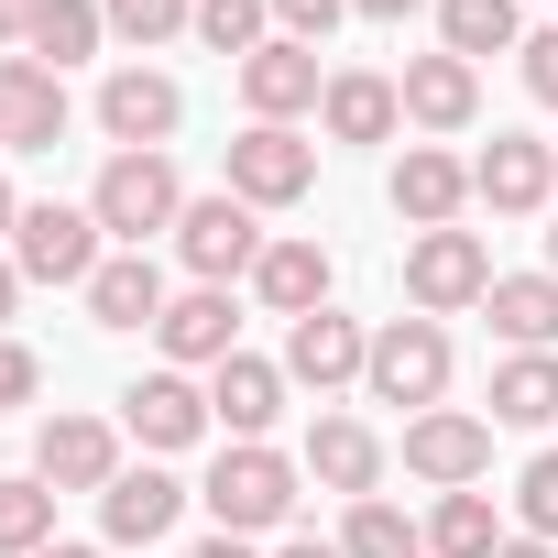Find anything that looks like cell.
I'll return each instance as SVG.
<instances>
[{"label": "cell", "instance_id": "1", "mask_svg": "<svg viewBox=\"0 0 558 558\" xmlns=\"http://www.w3.org/2000/svg\"><path fill=\"white\" fill-rule=\"evenodd\" d=\"M208 514H219V536H274L296 514V460L263 449V438H230L208 460Z\"/></svg>", "mask_w": 558, "mask_h": 558}, {"label": "cell", "instance_id": "2", "mask_svg": "<svg viewBox=\"0 0 558 558\" xmlns=\"http://www.w3.org/2000/svg\"><path fill=\"white\" fill-rule=\"evenodd\" d=\"M88 219H99L121 252H143L154 230H175V219H186V186H175V165H165V154H110V165H99V186H88Z\"/></svg>", "mask_w": 558, "mask_h": 558}, {"label": "cell", "instance_id": "3", "mask_svg": "<svg viewBox=\"0 0 558 558\" xmlns=\"http://www.w3.org/2000/svg\"><path fill=\"white\" fill-rule=\"evenodd\" d=\"M175 252H186V274L197 286H230V274H252L274 241H263V208L252 197H186V219H175Z\"/></svg>", "mask_w": 558, "mask_h": 558}, {"label": "cell", "instance_id": "4", "mask_svg": "<svg viewBox=\"0 0 558 558\" xmlns=\"http://www.w3.org/2000/svg\"><path fill=\"white\" fill-rule=\"evenodd\" d=\"M362 384H373V405H438L449 395V329L438 318H395V329H373V362H362Z\"/></svg>", "mask_w": 558, "mask_h": 558}, {"label": "cell", "instance_id": "5", "mask_svg": "<svg viewBox=\"0 0 558 558\" xmlns=\"http://www.w3.org/2000/svg\"><path fill=\"white\" fill-rule=\"evenodd\" d=\"M405 296H416V318L482 307V296H493V252H482V230H416V241H405Z\"/></svg>", "mask_w": 558, "mask_h": 558}, {"label": "cell", "instance_id": "6", "mask_svg": "<svg viewBox=\"0 0 558 558\" xmlns=\"http://www.w3.org/2000/svg\"><path fill=\"white\" fill-rule=\"evenodd\" d=\"M12 263H23V286H77V296H88V274H99L110 252H99V219H88V208H56V197H45V208L12 219Z\"/></svg>", "mask_w": 558, "mask_h": 558}, {"label": "cell", "instance_id": "7", "mask_svg": "<svg viewBox=\"0 0 558 558\" xmlns=\"http://www.w3.org/2000/svg\"><path fill=\"white\" fill-rule=\"evenodd\" d=\"M318 186V143L296 132V121H252L241 143H230V197H252V208H296Z\"/></svg>", "mask_w": 558, "mask_h": 558}, {"label": "cell", "instance_id": "8", "mask_svg": "<svg viewBox=\"0 0 558 558\" xmlns=\"http://www.w3.org/2000/svg\"><path fill=\"white\" fill-rule=\"evenodd\" d=\"M405 471L438 482V493H471V482L493 471V416H460V405L405 416Z\"/></svg>", "mask_w": 558, "mask_h": 558}, {"label": "cell", "instance_id": "9", "mask_svg": "<svg viewBox=\"0 0 558 558\" xmlns=\"http://www.w3.org/2000/svg\"><path fill=\"white\" fill-rule=\"evenodd\" d=\"M175 121H186V88H175L165 66H121V77L99 88V132H110L121 154H165Z\"/></svg>", "mask_w": 558, "mask_h": 558}, {"label": "cell", "instance_id": "10", "mask_svg": "<svg viewBox=\"0 0 558 558\" xmlns=\"http://www.w3.org/2000/svg\"><path fill=\"white\" fill-rule=\"evenodd\" d=\"M34 482L45 493H110L121 482V438L99 416H45L34 427Z\"/></svg>", "mask_w": 558, "mask_h": 558}, {"label": "cell", "instance_id": "11", "mask_svg": "<svg viewBox=\"0 0 558 558\" xmlns=\"http://www.w3.org/2000/svg\"><path fill=\"white\" fill-rule=\"evenodd\" d=\"M0 132H12V154H56L66 143V77L45 56H0Z\"/></svg>", "mask_w": 558, "mask_h": 558}, {"label": "cell", "instance_id": "12", "mask_svg": "<svg viewBox=\"0 0 558 558\" xmlns=\"http://www.w3.org/2000/svg\"><path fill=\"white\" fill-rule=\"evenodd\" d=\"M547 186H558V154H547V143H525V132H493V143L471 154V197H482V208H504V219L547 208Z\"/></svg>", "mask_w": 558, "mask_h": 558}, {"label": "cell", "instance_id": "13", "mask_svg": "<svg viewBox=\"0 0 558 558\" xmlns=\"http://www.w3.org/2000/svg\"><path fill=\"white\" fill-rule=\"evenodd\" d=\"M241 99H252V121H296V110H318V99H329V77H318V45L274 34L263 56H241Z\"/></svg>", "mask_w": 558, "mask_h": 558}, {"label": "cell", "instance_id": "14", "mask_svg": "<svg viewBox=\"0 0 558 558\" xmlns=\"http://www.w3.org/2000/svg\"><path fill=\"white\" fill-rule=\"evenodd\" d=\"M362 362H373V340H362V318H340V307H318V318L286 329V384L340 395V384H362Z\"/></svg>", "mask_w": 558, "mask_h": 558}, {"label": "cell", "instance_id": "15", "mask_svg": "<svg viewBox=\"0 0 558 558\" xmlns=\"http://www.w3.org/2000/svg\"><path fill=\"white\" fill-rule=\"evenodd\" d=\"M165 263L154 252H110L99 274H88V329H165Z\"/></svg>", "mask_w": 558, "mask_h": 558}, {"label": "cell", "instance_id": "16", "mask_svg": "<svg viewBox=\"0 0 558 558\" xmlns=\"http://www.w3.org/2000/svg\"><path fill=\"white\" fill-rule=\"evenodd\" d=\"M460 208H471V165L438 154V143H405V165H395V219H416V230H460Z\"/></svg>", "mask_w": 558, "mask_h": 558}, {"label": "cell", "instance_id": "17", "mask_svg": "<svg viewBox=\"0 0 558 558\" xmlns=\"http://www.w3.org/2000/svg\"><path fill=\"white\" fill-rule=\"evenodd\" d=\"M121 427H132L143 449H197V438H208V395H197L186 373H143V384L121 395Z\"/></svg>", "mask_w": 558, "mask_h": 558}, {"label": "cell", "instance_id": "18", "mask_svg": "<svg viewBox=\"0 0 558 558\" xmlns=\"http://www.w3.org/2000/svg\"><path fill=\"white\" fill-rule=\"evenodd\" d=\"M395 88H405V121H416V132H471V110H482V66H460L449 45L416 56Z\"/></svg>", "mask_w": 558, "mask_h": 558}, {"label": "cell", "instance_id": "19", "mask_svg": "<svg viewBox=\"0 0 558 558\" xmlns=\"http://www.w3.org/2000/svg\"><path fill=\"white\" fill-rule=\"evenodd\" d=\"M318 121H329V143H395L405 132V88L373 77V66H340L329 99H318Z\"/></svg>", "mask_w": 558, "mask_h": 558}, {"label": "cell", "instance_id": "20", "mask_svg": "<svg viewBox=\"0 0 558 558\" xmlns=\"http://www.w3.org/2000/svg\"><path fill=\"white\" fill-rule=\"evenodd\" d=\"M175 514H186V482H175V471H121V482L99 493L110 547H154V536H175Z\"/></svg>", "mask_w": 558, "mask_h": 558}, {"label": "cell", "instance_id": "21", "mask_svg": "<svg viewBox=\"0 0 558 558\" xmlns=\"http://www.w3.org/2000/svg\"><path fill=\"white\" fill-rule=\"evenodd\" d=\"M208 416H219L230 438H263L274 416H286V362H252V351H230V362L208 373Z\"/></svg>", "mask_w": 558, "mask_h": 558}, {"label": "cell", "instance_id": "22", "mask_svg": "<svg viewBox=\"0 0 558 558\" xmlns=\"http://www.w3.org/2000/svg\"><path fill=\"white\" fill-rule=\"evenodd\" d=\"M252 296L286 318V329L318 318V307H329V252H318V241H274V252L252 263Z\"/></svg>", "mask_w": 558, "mask_h": 558}, {"label": "cell", "instance_id": "23", "mask_svg": "<svg viewBox=\"0 0 558 558\" xmlns=\"http://www.w3.org/2000/svg\"><path fill=\"white\" fill-rule=\"evenodd\" d=\"M154 340H165L175 362H208V373H219V362L241 351V318H230V286H186V296L165 307V329H154Z\"/></svg>", "mask_w": 558, "mask_h": 558}, {"label": "cell", "instance_id": "24", "mask_svg": "<svg viewBox=\"0 0 558 558\" xmlns=\"http://www.w3.org/2000/svg\"><path fill=\"white\" fill-rule=\"evenodd\" d=\"M307 482H329V493L362 504V493L384 482V438H373L362 416H318V427H307Z\"/></svg>", "mask_w": 558, "mask_h": 558}, {"label": "cell", "instance_id": "25", "mask_svg": "<svg viewBox=\"0 0 558 558\" xmlns=\"http://www.w3.org/2000/svg\"><path fill=\"white\" fill-rule=\"evenodd\" d=\"M482 318H493L514 351H558V274H493Z\"/></svg>", "mask_w": 558, "mask_h": 558}, {"label": "cell", "instance_id": "26", "mask_svg": "<svg viewBox=\"0 0 558 558\" xmlns=\"http://www.w3.org/2000/svg\"><path fill=\"white\" fill-rule=\"evenodd\" d=\"M438 45H449L460 66H482V56H525V12H514V0H438Z\"/></svg>", "mask_w": 558, "mask_h": 558}, {"label": "cell", "instance_id": "27", "mask_svg": "<svg viewBox=\"0 0 558 558\" xmlns=\"http://www.w3.org/2000/svg\"><path fill=\"white\" fill-rule=\"evenodd\" d=\"M558 416V351H514L493 373V427H547Z\"/></svg>", "mask_w": 558, "mask_h": 558}, {"label": "cell", "instance_id": "28", "mask_svg": "<svg viewBox=\"0 0 558 558\" xmlns=\"http://www.w3.org/2000/svg\"><path fill=\"white\" fill-rule=\"evenodd\" d=\"M99 34H110V12H99V0H45V12H34V45H23V56H45V66L66 77L77 56H99Z\"/></svg>", "mask_w": 558, "mask_h": 558}, {"label": "cell", "instance_id": "29", "mask_svg": "<svg viewBox=\"0 0 558 558\" xmlns=\"http://www.w3.org/2000/svg\"><path fill=\"white\" fill-rule=\"evenodd\" d=\"M504 547V514L482 504V493H438V514H427V558H493Z\"/></svg>", "mask_w": 558, "mask_h": 558}, {"label": "cell", "instance_id": "30", "mask_svg": "<svg viewBox=\"0 0 558 558\" xmlns=\"http://www.w3.org/2000/svg\"><path fill=\"white\" fill-rule=\"evenodd\" d=\"M263 23H274V0H197V45H208V56H230V66L274 45Z\"/></svg>", "mask_w": 558, "mask_h": 558}, {"label": "cell", "instance_id": "31", "mask_svg": "<svg viewBox=\"0 0 558 558\" xmlns=\"http://www.w3.org/2000/svg\"><path fill=\"white\" fill-rule=\"evenodd\" d=\"M34 547H56V493L23 471V482H0V558H34Z\"/></svg>", "mask_w": 558, "mask_h": 558}, {"label": "cell", "instance_id": "32", "mask_svg": "<svg viewBox=\"0 0 558 558\" xmlns=\"http://www.w3.org/2000/svg\"><path fill=\"white\" fill-rule=\"evenodd\" d=\"M340 547H351V558H416L427 536H416V525H405L384 493H362V504H351V525H340Z\"/></svg>", "mask_w": 558, "mask_h": 558}, {"label": "cell", "instance_id": "33", "mask_svg": "<svg viewBox=\"0 0 558 558\" xmlns=\"http://www.w3.org/2000/svg\"><path fill=\"white\" fill-rule=\"evenodd\" d=\"M121 45H165V34H197V0H99Z\"/></svg>", "mask_w": 558, "mask_h": 558}, {"label": "cell", "instance_id": "34", "mask_svg": "<svg viewBox=\"0 0 558 558\" xmlns=\"http://www.w3.org/2000/svg\"><path fill=\"white\" fill-rule=\"evenodd\" d=\"M514 514H525V536H547V547H558V449H536V460H525Z\"/></svg>", "mask_w": 558, "mask_h": 558}, {"label": "cell", "instance_id": "35", "mask_svg": "<svg viewBox=\"0 0 558 558\" xmlns=\"http://www.w3.org/2000/svg\"><path fill=\"white\" fill-rule=\"evenodd\" d=\"M351 12V0H274V23H286L296 45H329V23Z\"/></svg>", "mask_w": 558, "mask_h": 558}, {"label": "cell", "instance_id": "36", "mask_svg": "<svg viewBox=\"0 0 558 558\" xmlns=\"http://www.w3.org/2000/svg\"><path fill=\"white\" fill-rule=\"evenodd\" d=\"M34 384H45V362L23 340H0V405H34Z\"/></svg>", "mask_w": 558, "mask_h": 558}, {"label": "cell", "instance_id": "37", "mask_svg": "<svg viewBox=\"0 0 558 558\" xmlns=\"http://www.w3.org/2000/svg\"><path fill=\"white\" fill-rule=\"evenodd\" d=\"M525 88L558 110V23H547V34H525Z\"/></svg>", "mask_w": 558, "mask_h": 558}, {"label": "cell", "instance_id": "38", "mask_svg": "<svg viewBox=\"0 0 558 558\" xmlns=\"http://www.w3.org/2000/svg\"><path fill=\"white\" fill-rule=\"evenodd\" d=\"M34 12L45 0H0V45H34Z\"/></svg>", "mask_w": 558, "mask_h": 558}, {"label": "cell", "instance_id": "39", "mask_svg": "<svg viewBox=\"0 0 558 558\" xmlns=\"http://www.w3.org/2000/svg\"><path fill=\"white\" fill-rule=\"evenodd\" d=\"M274 558H351V547H340V536H286Z\"/></svg>", "mask_w": 558, "mask_h": 558}, {"label": "cell", "instance_id": "40", "mask_svg": "<svg viewBox=\"0 0 558 558\" xmlns=\"http://www.w3.org/2000/svg\"><path fill=\"white\" fill-rule=\"evenodd\" d=\"M12 307H23V263L0 252V329H12Z\"/></svg>", "mask_w": 558, "mask_h": 558}, {"label": "cell", "instance_id": "41", "mask_svg": "<svg viewBox=\"0 0 558 558\" xmlns=\"http://www.w3.org/2000/svg\"><path fill=\"white\" fill-rule=\"evenodd\" d=\"M493 558H558V547H547V536H504Z\"/></svg>", "mask_w": 558, "mask_h": 558}, {"label": "cell", "instance_id": "42", "mask_svg": "<svg viewBox=\"0 0 558 558\" xmlns=\"http://www.w3.org/2000/svg\"><path fill=\"white\" fill-rule=\"evenodd\" d=\"M186 558H252V536H208V547H186Z\"/></svg>", "mask_w": 558, "mask_h": 558}, {"label": "cell", "instance_id": "43", "mask_svg": "<svg viewBox=\"0 0 558 558\" xmlns=\"http://www.w3.org/2000/svg\"><path fill=\"white\" fill-rule=\"evenodd\" d=\"M351 12H373V23H405V12H416V0H351Z\"/></svg>", "mask_w": 558, "mask_h": 558}, {"label": "cell", "instance_id": "44", "mask_svg": "<svg viewBox=\"0 0 558 558\" xmlns=\"http://www.w3.org/2000/svg\"><path fill=\"white\" fill-rule=\"evenodd\" d=\"M12 219H23V197H12V175H0V241H12Z\"/></svg>", "mask_w": 558, "mask_h": 558}, {"label": "cell", "instance_id": "45", "mask_svg": "<svg viewBox=\"0 0 558 558\" xmlns=\"http://www.w3.org/2000/svg\"><path fill=\"white\" fill-rule=\"evenodd\" d=\"M34 558H99V547H66V536H56V547H34Z\"/></svg>", "mask_w": 558, "mask_h": 558}, {"label": "cell", "instance_id": "46", "mask_svg": "<svg viewBox=\"0 0 558 558\" xmlns=\"http://www.w3.org/2000/svg\"><path fill=\"white\" fill-rule=\"evenodd\" d=\"M547 274H558V230H547Z\"/></svg>", "mask_w": 558, "mask_h": 558}, {"label": "cell", "instance_id": "47", "mask_svg": "<svg viewBox=\"0 0 558 558\" xmlns=\"http://www.w3.org/2000/svg\"><path fill=\"white\" fill-rule=\"evenodd\" d=\"M0 154H12V132H0Z\"/></svg>", "mask_w": 558, "mask_h": 558}, {"label": "cell", "instance_id": "48", "mask_svg": "<svg viewBox=\"0 0 558 558\" xmlns=\"http://www.w3.org/2000/svg\"><path fill=\"white\" fill-rule=\"evenodd\" d=\"M416 558H427V547H416Z\"/></svg>", "mask_w": 558, "mask_h": 558}]
</instances>
